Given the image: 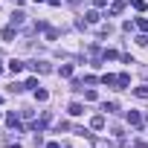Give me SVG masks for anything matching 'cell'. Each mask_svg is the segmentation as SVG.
<instances>
[{"instance_id": "obj_1", "label": "cell", "mask_w": 148, "mask_h": 148, "mask_svg": "<svg viewBox=\"0 0 148 148\" xmlns=\"http://www.w3.org/2000/svg\"><path fill=\"white\" fill-rule=\"evenodd\" d=\"M128 122H131L134 128H139V125H142V116H139L136 110H131V113H128Z\"/></svg>"}, {"instance_id": "obj_2", "label": "cell", "mask_w": 148, "mask_h": 148, "mask_svg": "<svg viewBox=\"0 0 148 148\" xmlns=\"http://www.w3.org/2000/svg\"><path fill=\"white\" fill-rule=\"evenodd\" d=\"M29 67H32L35 73H49V64H44V61H41V64H29Z\"/></svg>"}, {"instance_id": "obj_3", "label": "cell", "mask_w": 148, "mask_h": 148, "mask_svg": "<svg viewBox=\"0 0 148 148\" xmlns=\"http://www.w3.org/2000/svg\"><path fill=\"white\" fill-rule=\"evenodd\" d=\"M90 125H93L96 131H102V128H105V116H93V122H90Z\"/></svg>"}, {"instance_id": "obj_4", "label": "cell", "mask_w": 148, "mask_h": 148, "mask_svg": "<svg viewBox=\"0 0 148 148\" xmlns=\"http://www.w3.org/2000/svg\"><path fill=\"white\" fill-rule=\"evenodd\" d=\"M9 70H12V76H15V73L23 70V64H21V61H9Z\"/></svg>"}, {"instance_id": "obj_5", "label": "cell", "mask_w": 148, "mask_h": 148, "mask_svg": "<svg viewBox=\"0 0 148 148\" xmlns=\"http://www.w3.org/2000/svg\"><path fill=\"white\" fill-rule=\"evenodd\" d=\"M23 18H26L23 12H15V15H12V23H15V26H21V23H23Z\"/></svg>"}, {"instance_id": "obj_6", "label": "cell", "mask_w": 148, "mask_h": 148, "mask_svg": "<svg viewBox=\"0 0 148 148\" xmlns=\"http://www.w3.org/2000/svg\"><path fill=\"white\" fill-rule=\"evenodd\" d=\"M70 113H73V116H79V113H84V110H82L79 102H73V105H70Z\"/></svg>"}, {"instance_id": "obj_7", "label": "cell", "mask_w": 148, "mask_h": 148, "mask_svg": "<svg viewBox=\"0 0 148 148\" xmlns=\"http://www.w3.org/2000/svg\"><path fill=\"white\" fill-rule=\"evenodd\" d=\"M131 79H128V73H119V87H128Z\"/></svg>"}, {"instance_id": "obj_8", "label": "cell", "mask_w": 148, "mask_h": 148, "mask_svg": "<svg viewBox=\"0 0 148 148\" xmlns=\"http://www.w3.org/2000/svg\"><path fill=\"white\" fill-rule=\"evenodd\" d=\"M12 38H15V29L6 26V29H3V41H12Z\"/></svg>"}, {"instance_id": "obj_9", "label": "cell", "mask_w": 148, "mask_h": 148, "mask_svg": "<svg viewBox=\"0 0 148 148\" xmlns=\"http://www.w3.org/2000/svg\"><path fill=\"white\" fill-rule=\"evenodd\" d=\"M105 84H119V76H102Z\"/></svg>"}, {"instance_id": "obj_10", "label": "cell", "mask_w": 148, "mask_h": 148, "mask_svg": "<svg viewBox=\"0 0 148 148\" xmlns=\"http://www.w3.org/2000/svg\"><path fill=\"white\" fill-rule=\"evenodd\" d=\"M35 99H38V102H47V90H41V87H35Z\"/></svg>"}, {"instance_id": "obj_11", "label": "cell", "mask_w": 148, "mask_h": 148, "mask_svg": "<svg viewBox=\"0 0 148 148\" xmlns=\"http://www.w3.org/2000/svg\"><path fill=\"white\" fill-rule=\"evenodd\" d=\"M122 9H125V6H122V3H119V0H116V3H113V6H110V15H119V12H122Z\"/></svg>"}, {"instance_id": "obj_12", "label": "cell", "mask_w": 148, "mask_h": 148, "mask_svg": "<svg viewBox=\"0 0 148 148\" xmlns=\"http://www.w3.org/2000/svg\"><path fill=\"white\" fill-rule=\"evenodd\" d=\"M87 23H99V12H87Z\"/></svg>"}, {"instance_id": "obj_13", "label": "cell", "mask_w": 148, "mask_h": 148, "mask_svg": "<svg viewBox=\"0 0 148 148\" xmlns=\"http://www.w3.org/2000/svg\"><path fill=\"white\" fill-rule=\"evenodd\" d=\"M134 93H136V96H139V99H148V87H136V90H134Z\"/></svg>"}, {"instance_id": "obj_14", "label": "cell", "mask_w": 148, "mask_h": 148, "mask_svg": "<svg viewBox=\"0 0 148 148\" xmlns=\"http://www.w3.org/2000/svg\"><path fill=\"white\" fill-rule=\"evenodd\" d=\"M61 76H73V67L70 64H61Z\"/></svg>"}, {"instance_id": "obj_15", "label": "cell", "mask_w": 148, "mask_h": 148, "mask_svg": "<svg viewBox=\"0 0 148 148\" xmlns=\"http://www.w3.org/2000/svg\"><path fill=\"white\" fill-rule=\"evenodd\" d=\"M136 23H139V29H142V32H148V21H136Z\"/></svg>"}, {"instance_id": "obj_16", "label": "cell", "mask_w": 148, "mask_h": 148, "mask_svg": "<svg viewBox=\"0 0 148 148\" xmlns=\"http://www.w3.org/2000/svg\"><path fill=\"white\" fill-rule=\"evenodd\" d=\"M6 148H21V142H9V145H6Z\"/></svg>"}, {"instance_id": "obj_17", "label": "cell", "mask_w": 148, "mask_h": 148, "mask_svg": "<svg viewBox=\"0 0 148 148\" xmlns=\"http://www.w3.org/2000/svg\"><path fill=\"white\" fill-rule=\"evenodd\" d=\"M49 6H61V0H49Z\"/></svg>"}, {"instance_id": "obj_18", "label": "cell", "mask_w": 148, "mask_h": 148, "mask_svg": "<svg viewBox=\"0 0 148 148\" xmlns=\"http://www.w3.org/2000/svg\"><path fill=\"white\" fill-rule=\"evenodd\" d=\"M0 102H3V96H0Z\"/></svg>"}, {"instance_id": "obj_19", "label": "cell", "mask_w": 148, "mask_h": 148, "mask_svg": "<svg viewBox=\"0 0 148 148\" xmlns=\"http://www.w3.org/2000/svg\"><path fill=\"white\" fill-rule=\"evenodd\" d=\"M0 70H3V64H0Z\"/></svg>"}, {"instance_id": "obj_20", "label": "cell", "mask_w": 148, "mask_h": 148, "mask_svg": "<svg viewBox=\"0 0 148 148\" xmlns=\"http://www.w3.org/2000/svg\"><path fill=\"white\" fill-rule=\"evenodd\" d=\"M64 148H67V145H64Z\"/></svg>"}]
</instances>
